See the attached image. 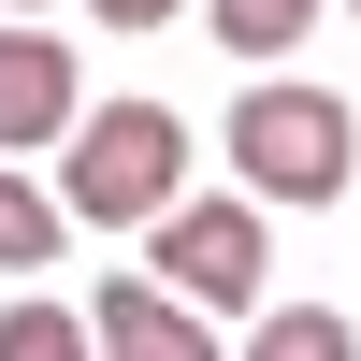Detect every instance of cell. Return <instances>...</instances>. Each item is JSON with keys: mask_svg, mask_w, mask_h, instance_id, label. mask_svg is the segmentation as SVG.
I'll return each instance as SVG.
<instances>
[{"mask_svg": "<svg viewBox=\"0 0 361 361\" xmlns=\"http://www.w3.org/2000/svg\"><path fill=\"white\" fill-rule=\"evenodd\" d=\"M58 202L87 231H159L188 202V116L173 102H87V130L58 145Z\"/></svg>", "mask_w": 361, "mask_h": 361, "instance_id": "obj_1", "label": "cell"}, {"mask_svg": "<svg viewBox=\"0 0 361 361\" xmlns=\"http://www.w3.org/2000/svg\"><path fill=\"white\" fill-rule=\"evenodd\" d=\"M217 145H231V173H246V202H333L361 173V116L333 87H289V73H260Z\"/></svg>", "mask_w": 361, "mask_h": 361, "instance_id": "obj_2", "label": "cell"}, {"mask_svg": "<svg viewBox=\"0 0 361 361\" xmlns=\"http://www.w3.org/2000/svg\"><path fill=\"white\" fill-rule=\"evenodd\" d=\"M145 275L173 289V304H188L202 289V318H231V304H260V275H275V246H260V202H173L159 231H145Z\"/></svg>", "mask_w": 361, "mask_h": 361, "instance_id": "obj_3", "label": "cell"}, {"mask_svg": "<svg viewBox=\"0 0 361 361\" xmlns=\"http://www.w3.org/2000/svg\"><path fill=\"white\" fill-rule=\"evenodd\" d=\"M87 130V87H73V44L29 15H0V159H29V145H73Z\"/></svg>", "mask_w": 361, "mask_h": 361, "instance_id": "obj_4", "label": "cell"}, {"mask_svg": "<svg viewBox=\"0 0 361 361\" xmlns=\"http://www.w3.org/2000/svg\"><path fill=\"white\" fill-rule=\"evenodd\" d=\"M87 333H102V361H217V318L173 304L159 275H116L102 304H87Z\"/></svg>", "mask_w": 361, "mask_h": 361, "instance_id": "obj_5", "label": "cell"}, {"mask_svg": "<svg viewBox=\"0 0 361 361\" xmlns=\"http://www.w3.org/2000/svg\"><path fill=\"white\" fill-rule=\"evenodd\" d=\"M58 231H73V202H58V188H29V173L0 159V275H44V260H58Z\"/></svg>", "mask_w": 361, "mask_h": 361, "instance_id": "obj_6", "label": "cell"}, {"mask_svg": "<svg viewBox=\"0 0 361 361\" xmlns=\"http://www.w3.org/2000/svg\"><path fill=\"white\" fill-rule=\"evenodd\" d=\"M246 361H361V333L333 304H260V333H246Z\"/></svg>", "mask_w": 361, "mask_h": 361, "instance_id": "obj_7", "label": "cell"}, {"mask_svg": "<svg viewBox=\"0 0 361 361\" xmlns=\"http://www.w3.org/2000/svg\"><path fill=\"white\" fill-rule=\"evenodd\" d=\"M202 15H217V44H231V58H289V44L318 29V0H202Z\"/></svg>", "mask_w": 361, "mask_h": 361, "instance_id": "obj_8", "label": "cell"}, {"mask_svg": "<svg viewBox=\"0 0 361 361\" xmlns=\"http://www.w3.org/2000/svg\"><path fill=\"white\" fill-rule=\"evenodd\" d=\"M0 361H102V333L73 304H0Z\"/></svg>", "mask_w": 361, "mask_h": 361, "instance_id": "obj_9", "label": "cell"}, {"mask_svg": "<svg viewBox=\"0 0 361 361\" xmlns=\"http://www.w3.org/2000/svg\"><path fill=\"white\" fill-rule=\"evenodd\" d=\"M87 15H102V29H159L173 0H87Z\"/></svg>", "mask_w": 361, "mask_h": 361, "instance_id": "obj_10", "label": "cell"}, {"mask_svg": "<svg viewBox=\"0 0 361 361\" xmlns=\"http://www.w3.org/2000/svg\"><path fill=\"white\" fill-rule=\"evenodd\" d=\"M0 15H29V0H0Z\"/></svg>", "mask_w": 361, "mask_h": 361, "instance_id": "obj_11", "label": "cell"}, {"mask_svg": "<svg viewBox=\"0 0 361 361\" xmlns=\"http://www.w3.org/2000/svg\"><path fill=\"white\" fill-rule=\"evenodd\" d=\"M347 15H361V0H347Z\"/></svg>", "mask_w": 361, "mask_h": 361, "instance_id": "obj_12", "label": "cell"}]
</instances>
